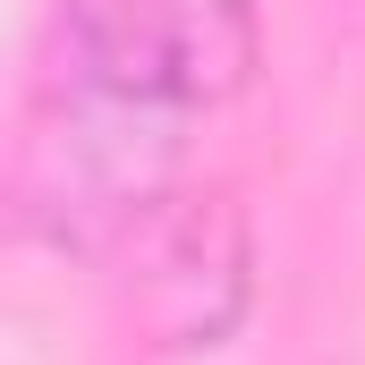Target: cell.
<instances>
[{
	"label": "cell",
	"mask_w": 365,
	"mask_h": 365,
	"mask_svg": "<svg viewBox=\"0 0 365 365\" xmlns=\"http://www.w3.org/2000/svg\"><path fill=\"white\" fill-rule=\"evenodd\" d=\"M68 110L145 145H179L187 119L255 86L264 26L247 0H68L60 9Z\"/></svg>",
	"instance_id": "6da1fadb"
}]
</instances>
